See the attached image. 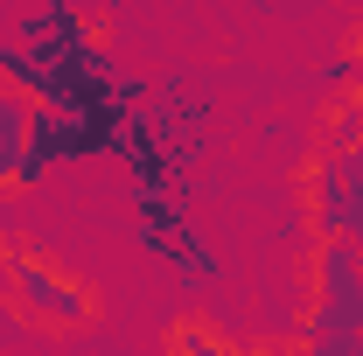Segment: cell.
<instances>
[{"mask_svg":"<svg viewBox=\"0 0 363 356\" xmlns=\"http://www.w3.org/2000/svg\"><path fill=\"white\" fill-rule=\"evenodd\" d=\"M0 266H7V279H14L21 308L35 314L43 328H84L91 314H98L91 287H84V279H70V272L56 266L49 252H28V245H7V252H0Z\"/></svg>","mask_w":363,"mask_h":356,"instance_id":"obj_1","label":"cell"},{"mask_svg":"<svg viewBox=\"0 0 363 356\" xmlns=\"http://www.w3.org/2000/svg\"><path fill=\"white\" fill-rule=\"evenodd\" d=\"M308 217L321 238H342L363 252V140L350 154H315V175H308Z\"/></svg>","mask_w":363,"mask_h":356,"instance_id":"obj_2","label":"cell"},{"mask_svg":"<svg viewBox=\"0 0 363 356\" xmlns=\"http://www.w3.org/2000/svg\"><path fill=\"white\" fill-rule=\"evenodd\" d=\"M363 294V252L342 238H321L315 245V301H350Z\"/></svg>","mask_w":363,"mask_h":356,"instance_id":"obj_3","label":"cell"},{"mask_svg":"<svg viewBox=\"0 0 363 356\" xmlns=\"http://www.w3.org/2000/svg\"><path fill=\"white\" fill-rule=\"evenodd\" d=\"M335 335H363V294H350V301H315L301 343H335Z\"/></svg>","mask_w":363,"mask_h":356,"instance_id":"obj_4","label":"cell"},{"mask_svg":"<svg viewBox=\"0 0 363 356\" xmlns=\"http://www.w3.org/2000/svg\"><path fill=\"white\" fill-rule=\"evenodd\" d=\"M168 356H259V350H238V343H224V335L203 328V321H175V328H168Z\"/></svg>","mask_w":363,"mask_h":356,"instance_id":"obj_5","label":"cell"},{"mask_svg":"<svg viewBox=\"0 0 363 356\" xmlns=\"http://www.w3.org/2000/svg\"><path fill=\"white\" fill-rule=\"evenodd\" d=\"M28 133H35V98L0 77V140H14V147L28 154Z\"/></svg>","mask_w":363,"mask_h":356,"instance_id":"obj_6","label":"cell"},{"mask_svg":"<svg viewBox=\"0 0 363 356\" xmlns=\"http://www.w3.org/2000/svg\"><path fill=\"white\" fill-rule=\"evenodd\" d=\"M301 356H363V335H335V343H301Z\"/></svg>","mask_w":363,"mask_h":356,"instance_id":"obj_7","label":"cell"},{"mask_svg":"<svg viewBox=\"0 0 363 356\" xmlns=\"http://www.w3.org/2000/svg\"><path fill=\"white\" fill-rule=\"evenodd\" d=\"M0 189H21V147L0 140Z\"/></svg>","mask_w":363,"mask_h":356,"instance_id":"obj_8","label":"cell"},{"mask_svg":"<svg viewBox=\"0 0 363 356\" xmlns=\"http://www.w3.org/2000/svg\"><path fill=\"white\" fill-rule=\"evenodd\" d=\"M342 105H350V112H357V126H363V84L350 91V98H342Z\"/></svg>","mask_w":363,"mask_h":356,"instance_id":"obj_9","label":"cell"},{"mask_svg":"<svg viewBox=\"0 0 363 356\" xmlns=\"http://www.w3.org/2000/svg\"><path fill=\"white\" fill-rule=\"evenodd\" d=\"M350 56H357V70H363V43H357V49H350Z\"/></svg>","mask_w":363,"mask_h":356,"instance_id":"obj_10","label":"cell"}]
</instances>
